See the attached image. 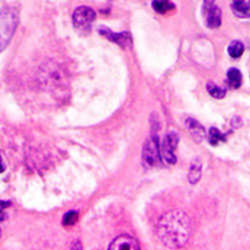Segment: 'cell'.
Segmentation results:
<instances>
[{"mask_svg":"<svg viewBox=\"0 0 250 250\" xmlns=\"http://www.w3.org/2000/svg\"><path fill=\"white\" fill-rule=\"evenodd\" d=\"M191 233V223L186 213L172 210L165 213L158 221L157 235L161 242L169 248L183 247Z\"/></svg>","mask_w":250,"mask_h":250,"instance_id":"cell-1","label":"cell"},{"mask_svg":"<svg viewBox=\"0 0 250 250\" xmlns=\"http://www.w3.org/2000/svg\"><path fill=\"white\" fill-rule=\"evenodd\" d=\"M17 25V15L11 8L1 10V32H0V44L1 50L5 48L11 39Z\"/></svg>","mask_w":250,"mask_h":250,"instance_id":"cell-2","label":"cell"},{"mask_svg":"<svg viewBox=\"0 0 250 250\" xmlns=\"http://www.w3.org/2000/svg\"><path fill=\"white\" fill-rule=\"evenodd\" d=\"M160 158L159 141L155 134H152L146 141H145L142 148V161L147 167H152Z\"/></svg>","mask_w":250,"mask_h":250,"instance_id":"cell-3","label":"cell"},{"mask_svg":"<svg viewBox=\"0 0 250 250\" xmlns=\"http://www.w3.org/2000/svg\"><path fill=\"white\" fill-rule=\"evenodd\" d=\"M73 24L78 30L87 31L95 19V12L88 6L78 7L72 16Z\"/></svg>","mask_w":250,"mask_h":250,"instance_id":"cell-4","label":"cell"},{"mask_svg":"<svg viewBox=\"0 0 250 250\" xmlns=\"http://www.w3.org/2000/svg\"><path fill=\"white\" fill-rule=\"evenodd\" d=\"M178 134L171 132L166 134L161 145V154L164 160L168 164H174L176 162V155L174 153L178 144Z\"/></svg>","mask_w":250,"mask_h":250,"instance_id":"cell-5","label":"cell"},{"mask_svg":"<svg viewBox=\"0 0 250 250\" xmlns=\"http://www.w3.org/2000/svg\"><path fill=\"white\" fill-rule=\"evenodd\" d=\"M203 14L207 27L217 28L221 24V10L213 1L203 3Z\"/></svg>","mask_w":250,"mask_h":250,"instance_id":"cell-6","label":"cell"},{"mask_svg":"<svg viewBox=\"0 0 250 250\" xmlns=\"http://www.w3.org/2000/svg\"><path fill=\"white\" fill-rule=\"evenodd\" d=\"M108 250H140L138 242L129 235H120L110 244Z\"/></svg>","mask_w":250,"mask_h":250,"instance_id":"cell-7","label":"cell"},{"mask_svg":"<svg viewBox=\"0 0 250 250\" xmlns=\"http://www.w3.org/2000/svg\"><path fill=\"white\" fill-rule=\"evenodd\" d=\"M186 127L188 129V131L190 132V134L192 135V137L197 141L200 142L204 139L206 132L204 127L202 125L194 118H187L186 119Z\"/></svg>","mask_w":250,"mask_h":250,"instance_id":"cell-8","label":"cell"},{"mask_svg":"<svg viewBox=\"0 0 250 250\" xmlns=\"http://www.w3.org/2000/svg\"><path fill=\"white\" fill-rule=\"evenodd\" d=\"M100 33L103 35H105L109 40L114 41V42L120 44L121 46H128L131 43V38L128 33L126 32H122V33H113L110 30H106L105 28H103L100 30Z\"/></svg>","mask_w":250,"mask_h":250,"instance_id":"cell-9","label":"cell"},{"mask_svg":"<svg viewBox=\"0 0 250 250\" xmlns=\"http://www.w3.org/2000/svg\"><path fill=\"white\" fill-rule=\"evenodd\" d=\"M231 9L234 15L238 18L250 17V1L246 0H239L231 3Z\"/></svg>","mask_w":250,"mask_h":250,"instance_id":"cell-10","label":"cell"},{"mask_svg":"<svg viewBox=\"0 0 250 250\" xmlns=\"http://www.w3.org/2000/svg\"><path fill=\"white\" fill-rule=\"evenodd\" d=\"M202 173V163L199 160V158H195L191 165L188 173V180L191 184H195L199 181Z\"/></svg>","mask_w":250,"mask_h":250,"instance_id":"cell-11","label":"cell"},{"mask_svg":"<svg viewBox=\"0 0 250 250\" xmlns=\"http://www.w3.org/2000/svg\"><path fill=\"white\" fill-rule=\"evenodd\" d=\"M227 81L231 88H239L242 84V73L237 68H230L227 72Z\"/></svg>","mask_w":250,"mask_h":250,"instance_id":"cell-12","label":"cell"},{"mask_svg":"<svg viewBox=\"0 0 250 250\" xmlns=\"http://www.w3.org/2000/svg\"><path fill=\"white\" fill-rule=\"evenodd\" d=\"M244 45L239 40H234L228 46V54L232 58H239L244 52Z\"/></svg>","mask_w":250,"mask_h":250,"instance_id":"cell-13","label":"cell"},{"mask_svg":"<svg viewBox=\"0 0 250 250\" xmlns=\"http://www.w3.org/2000/svg\"><path fill=\"white\" fill-rule=\"evenodd\" d=\"M153 9L158 13H166L174 9V4L171 1H165V0H155L152 1Z\"/></svg>","mask_w":250,"mask_h":250,"instance_id":"cell-14","label":"cell"},{"mask_svg":"<svg viewBox=\"0 0 250 250\" xmlns=\"http://www.w3.org/2000/svg\"><path fill=\"white\" fill-rule=\"evenodd\" d=\"M208 140H209L210 144L217 145L220 141H225V135L221 133V131L215 127H211L208 133Z\"/></svg>","mask_w":250,"mask_h":250,"instance_id":"cell-15","label":"cell"},{"mask_svg":"<svg viewBox=\"0 0 250 250\" xmlns=\"http://www.w3.org/2000/svg\"><path fill=\"white\" fill-rule=\"evenodd\" d=\"M207 91L209 92V94L212 97H214L216 99H221L226 94V90L225 89H223V88L213 84V83H208V84H207Z\"/></svg>","mask_w":250,"mask_h":250,"instance_id":"cell-16","label":"cell"},{"mask_svg":"<svg viewBox=\"0 0 250 250\" xmlns=\"http://www.w3.org/2000/svg\"><path fill=\"white\" fill-rule=\"evenodd\" d=\"M77 220V213L75 211H70L65 214L63 218V222L65 225H72Z\"/></svg>","mask_w":250,"mask_h":250,"instance_id":"cell-17","label":"cell"}]
</instances>
